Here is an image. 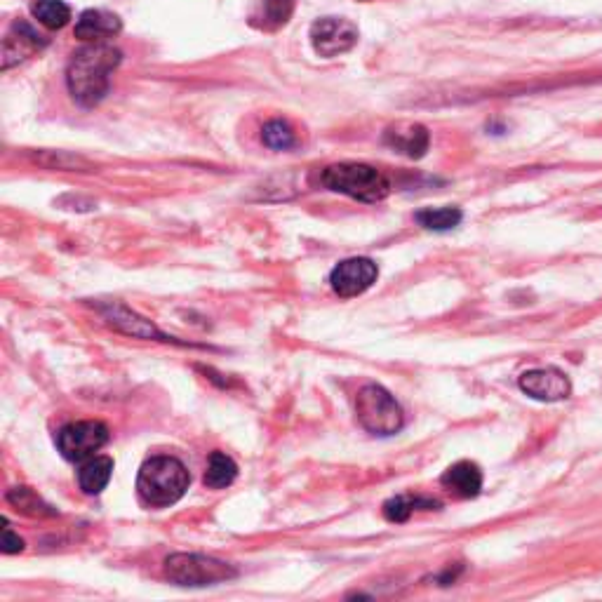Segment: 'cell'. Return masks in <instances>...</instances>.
I'll use <instances>...</instances> for the list:
<instances>
[{"instance_id":"22","label":"cell","mask_w":602,"mask_h":602,"mask_svg":"<svg viewBox=\"0 0 602 602\" xmlns=\"http://www.w3.org/2000/svg\"><path fill=\"white\" fill-rule=\"evenodd\" d=\"M294 12V0H264L262 3V12L257 17L259 22H254L257 26H262L266 31H276L280 26H285L290 22Z\"/></svg>"},{"instance_id":"11","label":"cell","mask_w":602,"mask_h":602,"mask_svg":"<svg viewBox=\"0 0 602 602\" xmlns=\"http://www.w3.org/2000/svg\"><path fill=\"white\" fill-rule=\"evenodd\" d=\"M45 45H48V40L40 36L33 26L26 22H15L3 40V71H10L12 66L26 62Z\"/></svg>"},{"instance_id":"12","label":"cell","mask_w":602,"mask_h":602,"mask_svg":"<svg viewBox=\"0 0 602 602\" xmlns=\"http://www.w3.org/2000/svg\"><path fill=\"white\" fill-rule=\"evenodd\" d=\"M384 144L407 158L417 160L426 156L428 146H431V135L419 123H398L384 132Z\"/></svg>"},{"instance_id":"14","label":"cell","mask_w":602,"mask_h":602,"mask_svg":"<svg viewBox=\"0 0 602 602\" xmlns=\"http://www.w3.org/2000/svg\"><path fill=\"white\" fill-rule=\"evenodd\" d=\"M443 487H447L454 497L459 499H476L483 490V471L473 461H457L452 464L440 478Z\"/></svg>"},{"instance_id":"6","label":"cell","mask_w":602,"mask_h":602,"mask_svg":"<svg viewBox=\"0 0 602 602\" xmlns=\"http://www.w3.org/2000/svg\"><path fill=\"white\" fill-rule=\"evenodd\" d=\"M55 443L66 461L80 464L95 457L109 443V426L104 421H73L59 428Z\"/></svg>"},{"instance_id":"20","label":"cell","mask_w":602,"mask_h":602,"mask_svg":"<svg viewBox=\"0 0 602 602\" xmlns=\"http://www.w3.org/2000/svg\"><path fill=\"white\" fill-rule=\"evenodd\" d=\"M417 224L426 231H452L454 226L461 224L464 214L459 207H426L414 214Z\"/></svg>"},{"instance_id":"9","label":"cell","mask_w":602,"mask_h":602,"mask_svg":"<svg viewBox=\"0 0 602 602\" xmlns=\"http://www.w3.org/2000/svg\"><path fill=\"white\" fill-rule=\"evenodd\" d=\"M379 278V266L367 257H351L334 266L330 273V285L339 297L351 299L370 290Z\"/></svg>"},{"instance_id":"16","label":"cell","mask_w":602,"mask_h":602,"mask_svg":"<svg viewBox=\"0 0 602 602\" xmlns=\"http://www.w3.org/2000/svg\"><path fill=\"white\" fill-rule=\"evenodd\" d=\"M8 504L15 508V511L29 515V518H57L59 511L55 506H50L48 501L40 497L38 492H33L31 487H12V490L5 494Z\"/></svg>"},{"instance_id":"13","label":"cell","mask_w":602,"mask_h":602,"mask_svg":"<svg viewBox=\"0 0 602 602\" xmlns=\"http://www.w3.org/2000/svg\"><path fill=\"white\" fill-rule=\"evenodd\" d=\"M123 29L118 15L109 10H85L76 22V38L85 43H104L113 36H118Z\"/></svg>"},{"instance_id":"18","label":"cell","mask_w":602,"mask_h":602,"mask_svg":"<svg viewBox=\"0 0 602 602\" xmlns=\"http://www.w3.org/2000/svg\"><path fill=\"white\" fill-rule=\"evenodd\" d=\"M238 478V464L233 461L229 454L224 452H212L210 461H207V471L203 483L210 490H224V487L233 485V480Z\"/></svg>"},{"instance_id":"24","label":"cell","mask_w":602,"mask_h":602,"mask_svg":"<svg viewBox=\"0 0 602 602\" xmlns=\"http://www.w3.org/2000/svg\"><path fill=\"white\" fill-rule=\"evenodd\" d=\"M3 544H0V548H3L5 555H15V553H22L24 551V541L17 537L15 532L10 530L8 520H3Z\"/></svg>"},{"instance_id":"8","label":"cell","mask_w":602,"mask_h":602,"mask_svg":"<svg viewBox=\"0 0 602 602\" xmlns=\"http://www.w3.org/2000/svg\"><path fill=\"white\" fill-rule=\"evenodd\" d=\"M95 306H97V311L102 313L106 325L113 327V330L120 334H127V337H135V339L172 341V344L186 346L184 341H177L175 337H170V334L160 332L158 327L151 323V320H146L139 316V313L127 309V306L120 304V301H99V304H95Z\"/></svg>"},{"instance_id":"2","label":"cell","mask_w":602,"mask_h":602,"mask_svg":"<svg viewBox=\"0 0 602 602\" xmlns=\"http://www.w3.org/2000/svg\"><path fill=\"white\" fill-rule=\"evenodd\" d=\"M189 485V471L175 457H151L139 468L137 494L151 508L175 506L189 490Z\"/></svg>"},{"instance_id":"3","label":"cell","mask_w":602,"mask_h":602,"mask_svg":"<svg viewBox=\"0 0 602 602\" xmlns=\"http://www.w3.org/2000/svg\"><path fill=\"white\" fill-rule=\"evenodd\" d=\"M320 182L325 189L360 200V203H379L391 193L389 177L365 163H337L325 167Z\"/></svg>"},{"instance_id":"1","label":"cell","mask_w":602,"mask_h":602,"mask_svg":"<svg viewBox=\"0 0 602 602\" xmlns=\"http://www.w3.org/2000/svg\"><path fill=\"white\" fill-rule=\"evenodd\" d=\"M123 62V52L109 43H90L73 52L66 66V85L73 102L83 109H95L109 95L111 73Z\"/></svg>"},{"instance_id":"21","label":"cell","mask_w":602,"mask_h":602,"mask_svg":"<svg viewBox=\"0 0 602 602\" xmlns=\"http://www.w3.org/2000/svg\"><path fill=\"white\" fill-rule=\"evenodd\" d=\"M33 163L48 167V170H66V172H92L95 165L90 160L80 158V156H71L66 151H43L33 156Z\"/></svg>"},{"instance_id":"19","label":"cell","mask_w":602,"mask_h":602,"mask_svg":"<svg viewBox=\"0 0 602 602\" xmlns=\"http://www.w3.org/2000/svg\"><path fill=\"white\" fill-rule=\"evenodd\" d=\"M31 15L38 24H43L45 29H64L71 22V8L64 0H33Z\"/></svg>"},{"instance_id":"15","label":"cell","mask_w":602,"mask_h":602,"mask_svg":"<svg viewBox=\"0 0 602 602\" xmlns=\"http://www.w3.org/2000/svg\"><path fill=\"white\" fill-rule=\"evenodd\" d=\"M113 476V459L111 457H92L83 461L78 471V485L80 490L90 497H97L106 490L109 480Z\"/></svg>"},{"instance_id":"7","label":"cell","mask_w":602,"mask_h":602,"mask_svg":"<svg viewBox=\"0 0 602 602\" xmlns=\"http://www.w3.org/2000/svg\"><path fill=\"white\" fill-rule=\"evenodd\" d=\"M358 26L344 17H323L311 26V45L316 55L332 59L356 48Z\"/></svg>"},{"instance_id":"17","label":"cell","mask_w":602,"mask_h":602,"mask_svg":"<svg viewBox=\"0 0 602 602\" xmlns=\"http://www.w3.org/2000/svg\"><path fill=\"white\" fill-rule=\"evenodd\" d=\"M440 508V501L426 497H412V494H398L384 504V518L389 523H407L414 511H431Z\"/></svg>"},{"instance_id":"4","label":"cell","mask_w":602,"mask_h":602,"mask_svg":"<svg viewBox=\"0 0 602 602\" xmlns=\"http://www.w3.org/2000/svg\"><path fill=\"white\" fill-rule=\"evenodd\" d=\"M356 419L367 433L389 438L405 426V412L384 386L365 384L356 396Z\"/></svg>"},{"instance_id":"5","label":"cell","mask_w":602,"mask_h":602,"mask_svg":"<svg viewBox=\"0 0 602 602\" xmlns=\"http://www.w3.org/2000/svg\"><path fill=\"white\" fill-rule=\"evenodd\" d=\"M165 577L177 586L203 588L238 577V570L224 560L200 553H172L165 560Z\"/></svg>"},{"instance_id":"10","label":"cell","mask_w":602,"mask_h":602,"mask_svg":"<svg viewBox=\"0 0 602 602\" xmlns=\"http://www.w3.org/2000/svg\"><path fill=\"white\" fill-rule=\"evenodd\" d=\"M520 391L541 403H558V400L570 398L572 381L558 367H539V370L523 372L518 379Z\"/></svg>"},{"instance_id":"23","label":"cell","mask_w":602,"mask_h":602,"mask_svg":"<svg viewBox=\"0 0 602 602\" xmlns=\"http://www.w3.org/2000/svg\"><path fill=\"white\" fill-rule=\"evenodd\" d=\"M262 139L273 151H287L297 144L294 130L290 127V123H285V120H271V123H266L262 130Z\"/></svg>"}]
</instances>
